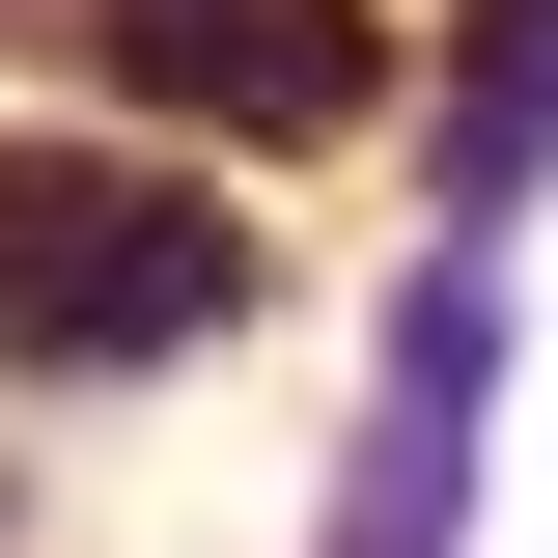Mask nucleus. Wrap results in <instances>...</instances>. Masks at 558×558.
Instances as JSON below:
<instances>
[{"label": "nucleus", "mask_w": 558, "mask_h": 558, "mask_svg": "<svg viewBox=\"0 0 558 558\" xmlns=\"http://www.w3.org/2000/svg\"><path fill=\"white\" fill-rule=\"evenodd\" d=\"M252 307V223L196 168H0V363H168Z\"/></svg>", "instance_id": "obj_1"}, {"label": "nucleus", "mask_w": 558, "mask_h": 558, "mask_svg": "<svg viewBox=\"0 0 558 558\" xmlns=\"http://www.w3.org/2000/svg\"><path fill=\"white\" fill-rule=\"evenodd\" d=\"M84 57L196 140H336L363 112V0H84Z\"/></svg>", "instance_id": "obj_2"}, {"label": "nucleus", "mask_w": 558, "mask_h": 558, "mask_svg": "<svg viewBox=\"0 0 558 558\" xmlns=\"http://www.w3.org/2000/svg\"><path fill=\"white\" fill-rule=\"evenodd\" d=\"M502 28H531V57H558V0H502Z\"/></svg>", "instance_id": "obj_3"}]
</instances>
